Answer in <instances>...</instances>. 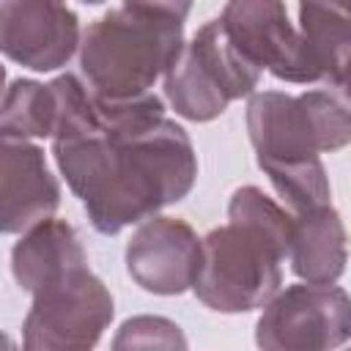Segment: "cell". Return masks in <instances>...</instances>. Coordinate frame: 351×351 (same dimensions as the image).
Wrapping results in <instances>:
<instances>
[{
    "label": "cell",
    "mask_w": 351,
    "mask_h": 351,
    "mask_svg": "<svg viewBox=\"0 0 351 351\" xmlns=\"http://www.w3.org/2000/svg\"><path fill=\"white\" fill-rule=\"evenodd\" d=\"M200 269V239L176 217H148L126 244V271L156 296H176L192 288Z\"/></svg>",
    "instance_id": "30bf717a"
},
{
    "label": "cell",
    "mask_w": 351,
    "mask_h": 351,
    "mask_svg": "<svg viewBox=\"0 0 351 351\" xmlns=\"http://www.w3.org/2000/svg\"><path fill=\"white\" fill-rule=\"evenodd\" d=\"M123 5L165 14V16H173V19H186V14L192 8V0H123Z\"/></svg>",
    "instance_id": "ac0fdd59"
},
{
    "label": "cell",
    "mask_w": 351,
    "mask_h": 351,
    "mask_svg": "<svg viewBox=\"0 0 351 351\" xmlns=\"http://www.w3.org/2000/svg\"><path fill=\"white\" fill-rule=\"evenodd\" d=\"M184 47V19L121 5L88 25L80 66L88 88L104 99H132L176 63Z\"/></svg>",
    "instance_id": "3957f363"
},
{
    "label": "cell",
    "mask_w": 351,
    "mask_h": 351,
    "mask_svg": "<svg viewBox=\"0 0 351 351\" xmlns=\"http://www.w3.org/2000/svg\"><path fill=\"white\" fill-rule=\"evenodd\" d=\"M288 261L304 282H337L346 271V228L332 203L293 214Z\"/></svg>",
    "instance_id": "4fadbf2b"
},
{
    "label": "cell",
    "mask_w": 351,
    "mask_h": 351,
    "mask_svg": "<svg viewBox=\"0 0 351 351\" xmlns=\"http://www.w3.org/2000/svg\"><path fill=\"white\" fill-rule=\"evenodd\" d=\"M219 25L233 47L261 71L282 82H324V69L288 19L282 0H228Z\"/></svg>",
    "instance_id": "ba28073f"
},
{
    "label": "cell",
    "mask_w": 351,
    "mask_h": 351,
    "mask_svg": "<svg viewBox=\"0 0 351 351\" xmlns=\"http://www.w3.org/2000/svg\"><path fill=\"white\" fill-rule=\"evenodd\" d=\"M258 82L261 69L233 47L219 19H211L165 71V96L181 118L203 123L222 115L230 101L255 93Z\"/></svg>",
    "instance_id": "5b68a950"
},
{
    "label": "cell",
    "mask_w": 351,
    "mask_h": 351,
    "mask_svg": "<svg viewBox=\"0 0 351 351\" xmlns=\"http://www.w3.org/2000/svg\"><path fill=\"white\" fill-rule=\"evenodd\" d=\"M293 214L258 186H239L228 203V225L200 239L195 296L217 313L263 307L282 285Z\"/></svg>",
    "instance_id": "7a4b0ae2"
},
{
    "label": "cell",
    "mask_w": 351,
    "mask_h": 351,
    "mask_svg": "<svg viewBox=\"0 0 351 351\" xmlns=\"http://www.w3.org/2000/svg\"><path fill=\"white\" fill-rule=\"evenodd\" d=\"M186 348V337L181 329L159 315H137L121 324L118 337L112 340V348Z\"/></svg>",
    "instance_id": "e0dca14e"
},
{
    "label": "cell",
    "mask_w": 351,
    "mask_h": 351,
    "mask_svg": "<svg viewBox=\"0 0 351 351\" xmlns=\"http://www.w3.org/2000/svg\"><path fill=\"white\" fill-rule=\"evenodd\" d=\"M49 85L58 96L52 156L99 233L115 236L192 192V140L159 96L104 99L74 74Z\"/></svg>",
    "instance_id": "6da1fadb"
},
{
    "label": "cell",
    "mask_w": 351,
    "mask_h": 351,
    "mask_svg": "<svg viewBox=\"0 0 351 351\" xmlns=\"http://www.w3.org/2000/svg\"><path fill=\"white\" fill-rule=\"evenodd\" d=\"M82 3H90L93 5V3H101V0H82Z\"/></svg>",
    "instance_id": "ffe728a7"
},
{
    "label": "cell",
    "mask_w": 351,
    "mask_h": 351,
    "mask_svg": "<svg viewBox=\"0 0 351 351\" xmlns=\"http://www.w3.org/2000/svg\"><path fill=\"white\" fill-rule=\"evenodd\" d=\"M299 33L321 63L326 85H346L348 0H299Z\"/></svg>",
    "instance_id": "5bb4252c"
},
{
    "label": "cell",
    "mask_w": 351,
    "mask_h": 351,
    "mask_svg": "<svg viewBox=\"0 0 351 351\" xmlns=\"http://www.w3.org/2000/svg\"><path fill=\"white\" fill-rule=\"evenodd\" d=\"M60 206L47 156L25 137L0 134V233H22Z\"/></svg>",
    "instance_id": "8fae6325"
},
{
    "label": "cell",
    "mask_w": 351,
    "mask_h": 351,
    "mask_svg": "<svg viewBox=\"0 0 351 351\" xmlns=\"http://www.w3.org/2000/svg\"><path fill=\"white\" fill-rule=\"evenodd\" d=\"M5 90V69H3V63H0V93Z\"/></svg>",
    "instance_id": "d6986e66"
},
{
    "label": "cell",
    "mask_w": 351,
    "mask_h": 351,
    "mask_svg": "<svg viewBox=\"0 0 351 351\" xmlns=\"http://www.w3.org/2000/svg\"><path fill=\"white\" fill-rule=\"evenodd\" d=\"M80 47V19L66 0H0V52L33 71H55Z\"/></svg>",
    "instance_id": "9c48e42d"
},
{
    "label": "cell",
    "mask_w": 351,
    "mask_h": 351,
    "mask_svg": "<svg viewBox=\"0 0 351 351\" xmlns=\"http://www.w3.org/2000/svg\"><path fill=\"white\" fill-rule=\"evenodd\" d=\"M58 123V96L52 85L14 80L0 93V134L5 137H52Z\"/></svg>",
    "instance_id": "9a60e30c"
},
{
    "label": "cell",
    "mask_w": 351,
    "mask_h": 351,
    "mask_svg": "<svg viewBox=\"0 0 351 351\" xmlns=\"http://www.w3.org/2000/svg\"><path fill=\"white\" fill-rule=\"evenodd\" d=\"M247 132L261 170L340 151L351 140L346 85H324L299 96L282 90L250 93Z\"/></svg>",
    "instance_id": "277c9868"
},
{
    "label": "cell",
    "mask_w": 351,
    "mask_h": 351,
    "mask_svg": "<svg viewBox=\"0 0 351 351\" xmlns=\"http://www.w3.org/2000/svg\"><path fill=\"white\" fill-rule=\"evenodd\" d=\"M263 173L269 176L271 186L277 189L282 203L291 208V214L332 203V189H329V178L321 159L271 165V167H263Z\"/></svg>",
    "instance_id": "2e32d148"
},
{
    "label": "cell",
    "mask_w": 351,
    "mask_h": 351,
    "mask_svg": "<svg viewBox=\"0 0 351 351\" xmlns=\"http://www.w3.org/2000/svg\"><path fill=\"white\" fill-rule=\"evenodd\" d=\"M88 255L66 219H38L11 250V271L22 291L36 293L49 280L85 266Z\"/></svg>",
    "instance_id": "7c38bea8"
},
{
    "label": "cell",
    "mask_w": 351,
    "mask_h": 351,
    "mask_svg": "<svg viewBox=\"0 0 351 351\" xmlns=\"http://www.w3.org/2000/svg\"><path fill=\"white\" fill-rule=\"evenodd\" d=\"M112 315L115 304L107 285L85 263L33 293L22 343L30 351H85L99 343Z\"/></svg>",
    "instance_id": "8992f818"
},
{
    "label": "cell",
    "mask_w": 351,
    "mask_h": 351,
    "mask_svg": "<svg viewBox=\"0 0 351 351\" xmlns=\"http://www.w3.org/2000/svg\"><path fill=\"white\" fill-rule=\"evenodd\" d=\"M351 335V299L335 282H304L277 291L255 326L266 351H324Z\"/></svg>",
    "instance_id": "52a82bcc"
}]
</instances>
